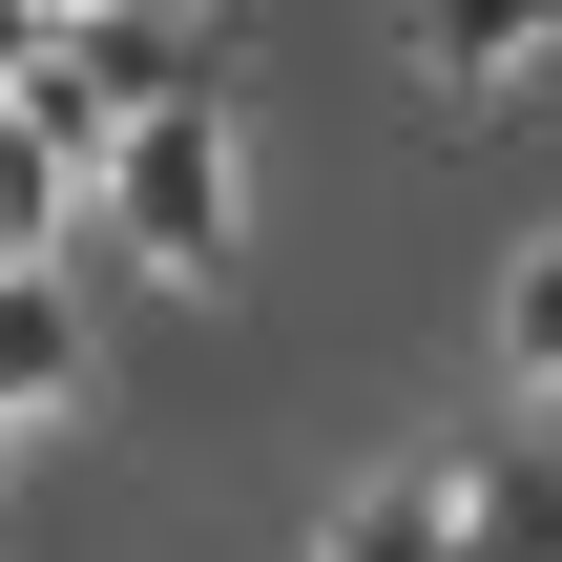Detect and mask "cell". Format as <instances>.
<instances>
[{"instance_id":"obj_1","label":"cell","mask_w":562,"mask_h":562,"mask_svg":"<svg viewBox=\"0 0 562 562\" xmlns=\"http://www.w3.org/2000/svg\"><path fill=\"white\" fill-rule=\"evenodd\" d=\"M83 229H104L125 271L209 292V271L250 250V146H229V104H188V125H125V146H104V188H83Z\"/></svg>"},{"instance_id":"obj_2","label":"cell","mask_w":562,"mask_h":562,"mask_svg":"<svg viewBox=\"0 0 562 562\" xmlns=\"http://www.w3.org/2000/svg\"><path fill=\"white\" fill-rule=\"evenodd\" d=\"M63 63L104 83V125H188V104H229V42H209V21H167V0H83V21H63Z\"/></svg>"},{"instance_id":"obj_3","label":"cell","mask_w":562,"mask_h":562,"mask_svg":"<svg viewBox=\"0 0 562 562\" xmlns=\"http://www.w3.org/2000/svg\"><path fill=\"white\" fill-rule=\"evenodd\" d=\"M438 542H459V562H562V438L438 459Z\"/></svg>"},{"instance_id":"obj_4","label":"cell","mask_w":562,"mask_h":562,"mask_svg":"<svg viewBox=\"0 0 562 562\" xmlns=\"http://www.w3.org/2000/svg\"><path fill=\"white\" fill-rule=\"evenodd\" d=\"M83 375H104V334H83V292H63V271H0V438H21V417H63Z\"/></svg>"},{"instance_id":"obj_5","label":"cell","mask_w":562,"mask_h":562,"mask_svg":"<svg viewBox=\"0 0 562 562\" xmlns=\"http://www.w3.org/2000/svg\"><path fill=\"white\" fill-rule=\"evenodd\" d=\"M417 63H438V83H542V63H562V21H501V0H438V21H417Z\"/></svg>"},{"instance_id":"obj_6","label":"cell","mask_w":562,"mask_h":562,"mask_svg":"<svg viewBox=\"0 0 562 562\" xmlns=\"http://www.w3.org/2000/svg\"><path fill=\"white\" fill-rule=\"evenodd\" d=\"M313 562H459L438 542V480H355V501L313 521Z\"/></svg>"},{"instance_id":"obj_7","label":"cell","mask_w":562,"mask_h":562,"mask_svg":"<svg viewBox=\"0 0 562 562\" xmlns=\"http://www.w3.org/2000/svg\"><path fill=\"white\" fill-rule=\"evenodd\" d=\"M501 355H521V375H562V250H521V271H501Z\"/></svg>"},{"instance_id":"obj_8","label":"cell","mask_w":562,"mask_h":562,"mask_svg":"<svg viewBox=\"0 0 562 562\" xmlns=\"http://www.w3.org/2000/svg\"><path fill=\"white\" fill-rule=\"evenodd\" d=\"M0 459H21V438H0Z\"/></svg>"}]
</instances>
